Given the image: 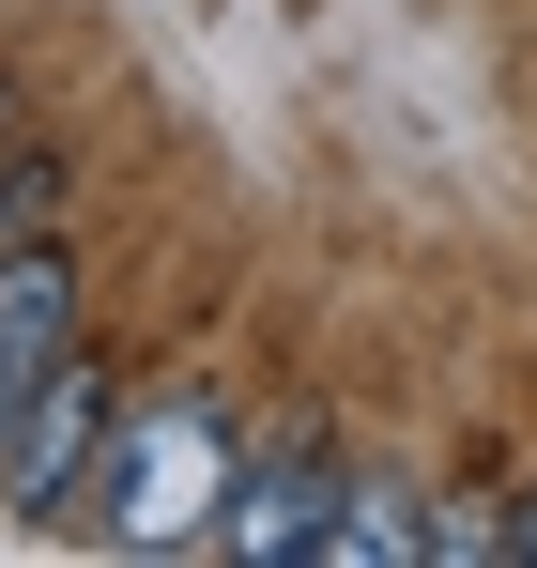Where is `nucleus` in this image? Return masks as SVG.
Instances as JSON below:
<instances>
[{
    "label": "nucleus",
    "mask_w": 537,
    "mask_h": 568,
    "mask_svg": "<svg viewBox=\"0 0 537 568\" xmlns=\"http://www.w3.org/2000/svg\"><path fill=\"white\" fill-rule=\"evenodd\" d=\"M231 462H246L231 384H154L139 415H108V446H92V476H78V523L123 538V554H200Z\"/></svg>",
    "instance_id": "obj_1"
},
{
    "label": "nucleus",
    "mask_w": 537,
    "mask_h": 568,
    "mask_svg": "<svg viewBox=\"0 0 537 568\" xmlns=\"http://www.w3.org/2000/svg\"><path fill=\"white\" fill-rule=\"evenodd\" d=\"M338 491H354V462H338V430H246V462H231V491H215V538L200 554H231V568H292V554H323V523H338Z\"/></svg>",
    "instance_id": "obj_2"
},
{
    "label": "nucleus",
    "mask_w": 537,
    "mask_h": 568,
    "mask_svg": "<svg viewBox=\"0 0 537 568\" xmlns=\"http://www.w3.org/2000/svg\"><path fill=\"white\" fill-rule=\"evenodd\" d=\"M108 415H123L108 354L62 338V354L31 369V399L0 415V507H16V523H62V507H78V476H92V446H108Z\"/></svg>",
    "instance_id": "obj_3"
},
{
    "label": "nucleus",
    "mask_w": 537,
    "mask_h": 568,
    "mask_svg": "<svg viewBox=\"0 0 537 568\" xmlns=\"http://www.w3.org/2000/svg\"><path fill=\"white\" fill-rule=\"evenodd\" d=\"M415 554H430V491H399V476H354L307 568H415Z\"/></svg>",
    "instance_id": "obj_4"
},
{
    "label": "nucleus",
    "mask_w": 537,
    "mask_h": 568,
    "mask_svg": "<svg viewBox=\"0 0 537 568\" xmlns=\"http://www.w3.org/2000/svg\"><path fill=\"white\" fill-rule=\"evenodd\" d=\"M16 231H62V154L47 139H0V246Z\"/></svg>",
    "instance_id": "obj_5"
},
{
    "label": "nucleus",
    "mask_w": 537,
    "mask_h": 568,
    "mask_svg": "<svg viewBox=\"0 0 537 568\" xmlns=\"http://www.w3.org/2000/svg\"><path fill=\"white\" fill-rule=\"evenodd\" d=\"M507 568H537V491H523V507H507Z\"/></svg>",
    "instance_id": "obj_6"
}]
</instances>
